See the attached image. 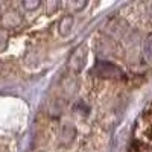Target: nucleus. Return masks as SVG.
I'll return each mask as SVG.
<instances>
[{"label":"nucleus","instance_id":"obj_1","mask_svg":"<svg viewBox=\"0 0 152 152\" xmlns=\"http://www.w3.org/2000/svg\"><path fill=\"white\" fill-rule=\"evenodd\" d=\"M129 152H152V100L137 120Z\"/></svg>","mask_w":152,"mask_h":152}]
</instances>
